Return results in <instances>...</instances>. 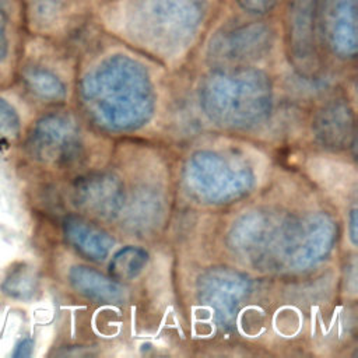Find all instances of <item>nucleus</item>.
<instances>
[{"label":"nucleus","mask_w":358,"mask_h":358,"mask_svg":"<svg viewBox=\"0 0 358 358\" xmlns=\"http://www.w3.org/2000/svg\"><path fill=\"white\" fill-rule=\"evenodd\" d=\"M124 22L141 35L185 38L200 25L204 0H123Z\"/></svg>","instance_id":"obj_1"},{"label":"nucleus","mask_w":358,"mask_h":358,"mask_svg":"<svg viewBox=\"0 0 358 358\" xmlns=\"http://www.w3.org/2000/svg\"><path fill=\"white\" fill-rule=\"evenodd\" d=\"M317 18L337 52L350 55L355 50L357 0H319Z\"/></svg>","instance_id":"obj_2"},{"label":"nucleus","mask_w":358,"mask_h":358,"mask_svg":"<svg viewBox=\"0 0 358 358\" xmlns=\"http://www.w3.org/2000/svg\"><path fill=\"white\" fill-rule=\"evenodd\" d=\"M1 291L14 298L27 301L32 298L36 291V277L28 267H17L7 274L1 282Z\"/></svg>","instance_id":"obj_3"},{"label":"nucleus","mask_w":358,"mask_h":358,"mask_svg":"<svg viewBox=\"0 0 358 358\" xmlns=\"http://www.w3.org/2000/svg\"><path fill=\"white\" fill-rule=\"evenodd\" d=\"M25 80L29 88L43 98L53 99L60 98L63 95L64 90L62 81L48 70L31 69L27 71Z\"/></svg>","instance_id":"obj_4"},{"label":"nucleus","mask_w":358,"mask_h":358,"mask_svg":"<svg viewBox=\"0 0 358 358\" xmlns=\"http://www.w3.org/2000/svg\"><path fill=\"white\" fill-rule=\"evenodd\" d=\"M71 0H28L31 13L42 22H49L57 18L67 10Z\"/></svg>","instance_id":"obj_5"},{"label":"nucleus","mask_w":358,"mask_h":358,"mask_svg":"<svg viewBox=\"0 0 358 358\" xmlns=\"http://www.w3.org/2000/svg\"><path fill=\"white\" fill-rule=\"evenodd\" d=\"M20 117L15 108L6 99L0 98V137L13 138L18 134Z\"/></svg>","instance_id":"obj_6"},{"label":"nucleus","mask_w":358,"mask_h":358,"mask_svg":"<svg viewBox=\"0 0 358 358\" xmlns=\"http://www.w3.org/2000/svg\"><path fill=\"white\" fill-rule=\"evenodd\" d=\"M238 6L252 15H264L273 11L280 0H236Z\"/></svg>","instance_id":"obj_7"},{"label":"nucleus","mask_w":358,"mask_h":358,"mask_svg":"<svg viewBox=\"0 0 358 358\" xmlns=\"http://www.w3.org/2000/svg\"><path fill=\"white\" fill-rule=\"evenodd\" d=\"M4 11H6V0H0V62L4 59L7 52V35L4 25Z\"/></svg>","instance_id":"obj_8"},{"label":"nucleus","mask_w":358,"mask_h":358,"mask_svg":"<svg viewBox=\"0 0 358 358\" xmlns=\"http://www.w3.org/2000/svg\"><path fill=\"white\" fill-rule=\"evenodd\" d=\"M31 351H32V341L29 338H24L17 344L14 357H28L31 355Z\"/></svg>","instance_id":"obj_9"}]
</instances>
